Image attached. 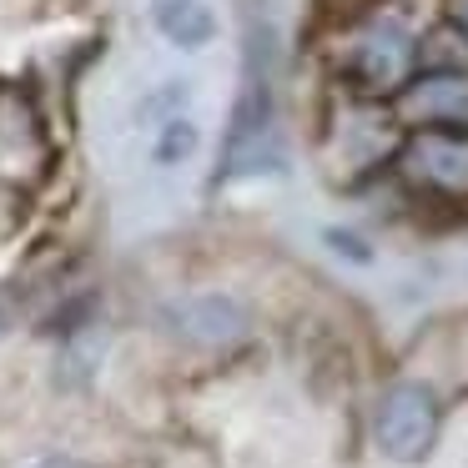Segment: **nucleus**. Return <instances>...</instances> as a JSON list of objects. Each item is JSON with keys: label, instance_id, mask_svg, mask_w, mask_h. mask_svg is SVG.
Returning <instances> with one entry per match:
<instances>
[{"label": "nucleus", "instance_id": "2", "mask_svg": "<svg viewBox=\"0 0 468 468\" xmlns=\"http://www.w3.org/2000/svg\"><path fill=\"white\" fill-rule=\"evenodd\" d=\"M282 172V132H277V96L272 76L262 66V36H252L247 51V81L232 101V122L222 136V182Z\"/></svg>", "mask_w": 468, "mask_h": 468}, {"label": "nucleus", "instance_id": "10", "mask_svg": "<svg viewBox=\"0 0 468 468\" xmlns=\"http://www.w3.org/2000/svg\"><path fill=\"white\" fill-rule=\"evenodd\" d=\"M327 247H333L337 257H353V262H373V247H363V237L357 232H343V227H327Z\"/></svg>", "mask_w": 468, "mask_h": 468}, {"label": "nucleus", "instance_id": "11", "mask_svg": "<svg viewBox=\"0 0 468 468\" xmlns=\"http://www.w3.org/2000/svg\"><path fill=\"white\" fill-rule=\"evenodd\" d=\"M448 16H453V31L468 41V0H448Z\"/></svg>", "mask_w": 468, "mask_h": 468}, {"label": "nucleus", "instance_id": "4", "mask_svg": "<svg viewBox=\"0 0 468 468\" xmlns=\"http://www.w3.org/2000/svg\"><path fill=\"white\" fill-rule=\"evenodd\" d=\"M398 172L433 202L468 207V132H413L398 152Z\"/></svg>", "mask_w": 468, "mask_h": 468}, {"label": "nucleus", "instance_id": "12", "mask_svg": "<svg viewBox=\"0 0 468 468\" xmlns=\"http://www.w3.org/2000/svg\"><path fill=\"white\" fill-rule=\"evenodd\" d=\"M31 468H86L81 458H66V453H51V458H41V463H31Z\"/></svg>", "mask_w": 468, "mask_h": 468}, {"label": "nucleus", "instance_id": "5", "mask_svg": "<svg viewBox=\"0 0 468 468\" xmlns=\"http://www.w3.org/2000/svg\"><path fill=\"white\" fill-rule=\"evenodd\" d=\"M162 327L182 347L222 353V347H237L252 333V313H247V303L232 292H182L162 307Z\"/></svg>", "mask_w": 468, "mask_h": 468}, {"label": "nucleus", "instance_id": "9", "mask_svg": "<svg viewBox=\"0 0 468 468\" xmlns=\"http://www.w3.org/2000/svg\"><path fill=\"white\" fill-rule=\"evenodd\" d=\"M197 122L186 112H176V116H162L156 122V142H152V162L156 166H182L186 156L197 152Z\"/></svg>", "mask_w": 468, "mask_h": 468}, {"label": "nucleus", "instance_id": "1", "mask_svg": "<svg viewBox=\"0 0 468 468\" xmlns=\"http://www.w3.org/2000/svg\"><path fill=\"white\" fill-rule=\"evenodd\" d=\"M418 66H423V36L393 11L357 16L337 41V71L363 101H383V96L398 101Z\"/></svg>", "mask_w": 468, "mask_h": 468}, {"label": "nucleus", "instance_id": "6", "mask_svg": "<svg viewBox=\"0 0 468 468\" xmlns=\"http://www.w3.org/2000/svg\"><path fill=\"white\" fill-rule=\"evenodd\" d=\"M398 122L413 132H468V71H418L398 96Z\"/></svg>", "mask_w": 468, "mask_h": 468}, {"label": "nucleus", "instance_id": "7", "mask_svg": "<svg viewBox=\"0 0 468 468\" xmlns=\"http://www.w3.org/2000/svg\"><path fill=\"white\" fill-rule=\"evenodd\" d=\"M388 116L378 112L373 101H357L347 106L343 116H333V126H327V162L333 166H347V182L353 176H363L367 166L388 162Z\"/></svg>", "mask_w": 468, "mask_h": 468}, {"label": "nucleus", "instance_id": "3", "mask_svg": "<svg viewBox=\"0 0 468 468\" xmlns=\"http://www.w3.org/2000/svg\"><path fill=\"white\" fill-rule=\"evenodd\" d=\"M443 433V398L423 378H393L373 403V443L388 463H423Z\"/></svg>", "mask_w": 468, "mask_h": 468}, {"label": "nucleus", "instance_id": "8", "mask_svg": "<svg viewBox=\"0 0 468 468\" xmlns=\"http://www.w3.org/2000/svg\"><path fill=\"white\" fill-rule=\"evenodd\" d=\"M152 21H156V31L172 46H182V51H202L217 36V16H212L207 0H156Z\"/></svg>", "mask_w": 468, "mask_h": 468}]
</instances>
